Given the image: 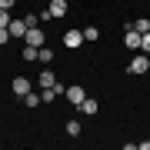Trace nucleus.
Masks as SVG:
<instances>
[{"instance_id":"obj_1","label":"nucleus","mask_w":150,"mask_h":150,"mask_svg":"<svg viewBox=\"0 0 150 150\" xmlns=\"http://www.w3.org/2000/svg\"><path fill=\"white\" fill-rule=\"evenodd\" d=\"M147 70H150V54H147V57L140 54V57H134V60L127 64V74H130V77H140V74H147Z\"/></svg>"},{"instance_id":"obj_2","label":"nucleus","mask_w":150,"mask_h":150,"mask_svg":"<svg viewBox=\"0 0 150 150\" xmlns=\"http://www.w3.org/2000/svg\"><path fill=\"white\" fill-rule=\"evenodd\" d=\"M140 37H144V33H137L134 23L123 27V47H127V50H140Z\"/></svg>"},{"instance_id":"obj_3","label":"nucleus","mask_w":150,"mask_h":150,"mask_svg":"<svg viewBox=\"0 0 150 150\" xmlns=\"http://www.w3.org/2000/svg\"><path fill=\"white\" fill-rule=\"evenodd\" d=\"M80 43H83V30H67L64 33V47L67 50H77Z\"/></svg>"},{"instance_id":"obj_4","label":"nucleus","mask_w":150,"mask_h":150,"mask_svg":"<svg viewBox=\"0 0 150 150\" xmlns=\"http://www.w3.org/2000/svg\"><path fill=\"white\" fill-rule=\"evenodd\" d=\"M67 100H70V107H80V103L87 100L83 87H67Z\"/></svg>"},{"instance_id":"obj_5","label":"nucleus","mask_w":150,"mask_h":150,"mask_svg":"<svg viewBox=\"0 0 150 150\" xmlns=\"http://www.w3.org/2000/svg\"><path fill=\"white\" fill-rule=\"evenodd\" d=\"M7 30H10V37H20V40H23V37H27V30H30V27H27V20L20 17V20H10V27H7Z\"/></svg>"},{"instance_id":"obj_6","label":"nucleus","mask_w":150,"mask_h":150,"mask_svg":"<svg viewBox=\"0 0 150 150\" xmlns=\"http://www.w3.org/2000/svg\"><path fill=\"white\" fill-rule=\"evenodd\" d=\"M23 43H30V47H43V30H40V27H30L27 37H23Z\"/></svg>"},{"instance_id":"obj_7","label":"nucleus","mask_w":150,"mask_h":150,"mask_svg":"<svg viewBox=\"0 0 150 150\" xmlns=\"http://www.w3.org/2000/svg\"><path fill=\"white\" fill-rule=\"evenodd\" d=\"M13 93L20 97V100L30 93V80H27V77H13Z\"/></svg>"},{"instance_id":"obj_8","label":"nucleus","mask_w":150,"mask_h":150,"mask_svg":"<svg viewBox=\"0 0 150 150\" xmlns=\"http://www.w3.org/2000/svg\"><path fill=\"white\" fill-rule=\"evenodd\" d=\"M70 10V7H67V0H50V13H54V17H64Z\"/></svg>"},{"instance_id":"obj_9","label":"nucleus","mask_w":150,"mask_h":150,"mask_svg":"<svg viewBox=\"0 0 150 150\" xmlns=\"http://www.w3.org/2000/svg\"><path fill=\"white\" fill-rule=\"evenodd\" d=\"M37 54H40V47H30V43H23V50H20L23 60H37Z\"/></svg>"},{"instance_id":"obj_10","label":"nucleus","mask_w":150,"mask_h":150,"mask_svg":"<svg viewBox=\"0 0 150 150\" xmlns=\"http://www.w3.org/2000/svg\"><path fill=\"white\" fill-rule=\"evenodd\" d=\"M23 103H27V107L33 110V107H40V103H43V100H40V93H33V90H30L27 97H23Z\"/></svg>"},{"instance_id":"obj_11","label":"nucleus","mask_w":150,"mask_h":150,"mask_svg":"<svg viewBox=\"0 0 150 150\" xmlns=\"http://www.w3.org/2000/svg\"><path fill=\"white\" fill-rule=\"evenodd\" d=\"M80 110H83V113H90V117H93V113H97V100H93V97H87V100L80 103Z\"/></svg>"},{"instance_id":"obj_12","label":"nucleus","mask_w":150,"mask_h":150,"mask_svg":"<svg viewBox=\"0 0 150 150\" xmlns=\"http://www.w3.org/2000/svg\"><path fill=\"white\" fill-rule=\"evenodd\" d=\"M134 30H137V33H150V20H147V17L134 20Z\"/></svg>"},{"instance_id":"obj_13","label":"nucleus","mask_w":150,"mask_h":150,"mask_svg":"<svg viewBox=\"0 0 150 150\" xmlns=\"http://www.w3.org/2000/svg\"><path fill=\"white\" fill-rule=\"evenodd\" d=\"M80 130H83L80 120H67V134H70V137H80Z\"/></svg>"},{"instance_id":"obj_14","label":"nucleus","mask_w":150,"mask_h":150,"mask_svg":"<svg viewBox=\"0 0 150 150\" xmlns=\"http://www.w3.org/2000/svg\"><path fill=\"white\" fill-rule=\"evenodd\" d=\"M37 60H43V64H50V60H54V50H50V47H40Z\"/></svg>"},{"instance_id":"obj_15","label":"nucleus","mask_w":150,"mask_h":150,"mask_svg":"<svg viewBox=\"0 0 150 150\" xmlns=\"http://www.w3.org/2000/svg\"><path fill=\"white\" fill-rule=\"evenodd\" d=\"M97 37H100L97 27H83V40H97Z\"/></svg>"},{"instance_id":"obj_16","label":"nucleus","mask_w":150,"mask_h":150,"mask_svg":"<svg viewBox=\"0 0 150 150\" xmlns=\"http://www.w3.org/2000/svg\"><path fill=\"white\" fill-rule=\"evenodd\" d=\"M23 20H27V27H40V13H27Z\"/></svg>"},{"instance_id":"obj_17","label":"nucleus","mask_w":150,"mask_h":150,"mask_svg":"<svg viewBox=\"0 0 150 150\" xmlns=\"http://www.w3.org/2000/svg\"><path fill=\"white\" fill-rule=\"evenodd\" d=\"M10 20H13L10 10H0V27H10Z\"/></svg>"},{"instance_id":"obj_18","label":"nucleus","mask_w":150,"mask_h":150,"mask_svg":"<svg viewBox=\"0 0 150 150\" xmlns=\"http://www.w3.org/2000/svg\"><path fill=\"white\" fill-rule=\"evenodd\" d=\"M4 43H10V30H7V27H0V47H4Z\"/></svg>"},{"instance_id":"obj_19","label":"nucleus","mask_w":150,"mask_h":150,"mask_svg":"<svg viewBox=\"0 0 150 150\" xmlns=\"http://www.w3.org/2000/svg\"><path fill=\"white\" fill-rule=\"evenodd\" d=\"M140 47H144L147 54H150V33H144V37H140Z\"/></svg>"},{"instance_id":"obj_20","label":"nucleus","mask_w":150,"mask_h":150,"mask_svg":"<svg viewBox=\"0 0 150 150\" xmlns=\"http://www.w3.org/2000/svg\"><path fill=\"white\" fill-rule=\"evenodd\" d=\"M13 4H17V0H0V10H10Z\"/></svg>"}]
</instances>
